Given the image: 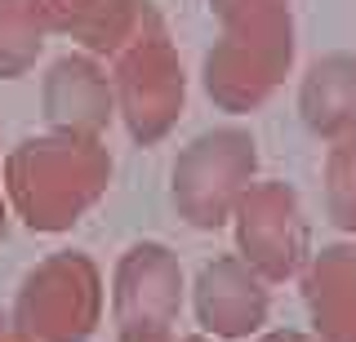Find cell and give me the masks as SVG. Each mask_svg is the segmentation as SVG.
I'll return each instance as SVG.
<instances>
[{"label": "cell", "mask_w": 356, "mask_h": 342, "mask_svg": "<svg viewBox=\"0 0 356 342\" xmlns=\"http://www.w3.org/2000/svg\"><path fill=\"white\" fill-rule=\"evenodd\" d=\"M111 182V151L103 138L81 134H40L22 138L5 156V191L14 214L40 236L76 227L85 209L103 200Z\"/></svg>", "instance_id": "cell-1"}, {"label": "cell", "mask_w": 356, "mask_h": 342, "mask_svg": "<svg viewBox=\"0 0 356 342\" xmlns=\"http://www.w3.org/2000/svg\"><path fill=\"white\" fill-rule=\"evenodd\" d=\"M218 40L205 53V94L214 107L241 116L263 107L294 62L289 0H209Z\"/></svg>", "instance_id": "cell-2"}, {"label": "cell", "mask_w": 356, "mask_h": 342, "mask_svg": "<svg viewBox=\"0 0 356 342\" xmlns=\"http://www.w3.org/2000/svg\"><path fill=\"white\" fill-rule=\"evenodd\" d=\"M116 71L111 80V98H116V112L125 120L129 138L138 147H152L161 142L183 116L187 103V76L183 62H178V49L165 31V18L156 14V5L147 0L134 36L120 45L116 53Z\"/></svg>", "instance_id": "cell-3"}, {"label": "cell", "mask_w": 356, "mask_h": 342, "mask_svg": "<svg viewBox=\"0 0 356 342\" xmlns=\"http://www.w3.org/2000/svg\"><path fill=\"white\" fill-rule=\"evenodd\" d=\"M103 320V271L81 249L49 253L18 284L9 325L22 342H89Z\"/></svg>", "instance_id": "cell-4"}, {"label": "cell", "mask_w": 356, "mask_h": 342, "mask_svg": "<svg viewBox=\"0 0 356 342\" xmlns=\"http://www.w3.org/2000/svg\"><path fill=\"white\" fill-rule=\"evenodd\" d=\"M259 151L245 129H209L192 138L174 160V209L196 231H218L232 218L245 187L254 182Z\"/></svg>", "instance_id": "cell-5"}, {"label": "cell", "mask_w": 356, "mask_h": 342, "mask_svg": "<svg viewBox=\"0 0 356 342\" xmlns=\"http://www.w3.org/2000/svg\"><path fill=\"white\" fill-rule=\"evenodd\" d=\"M236 218V249L267 284H281L307 262L312 231L289 182H250L232 209Z\"/></svg>", "instance_id": "cell-6"}, {"label": "cell", "mask_w": 356, "mask_h": 342, "mask_svg": "<svg viewBox=\"0 0 356 342\" xmlns=\"http://www.w3.org/2000/svg\"><path fill=\"white\" fill-rule=\"evenodd\" d=\"M111 311L120 329H170L183 311V267L161 240H138L120 253L111 280Z\"/></svg>", "instance_id": "cell-7"}, {"label": "cell", "mask_w": 356, "mask_h": 342, "mask_svg": "<svg viewBox=\"0 0 356 342\" xmlns=\"http://www.w3.org/2000/svg\"><path fill=\"white\" fill-rule=\"evenodd\" d=\"M192 307L205 334L214 338H250L267 320V280L245 258H214L205 262L192 289Z\"/></svg>", "instance_id": "cell-8"}, {"label": "cell", "mask_w": 356, "mask_h": 342, "mask_svg": "<svg viewBox=\"0 0 356 342\" xmlns=\"http://www.w3.org/2000/svg\"><path fill=\"white\" fill-rule=\"evenodd\" d=\"M40 107L58 134H81V138H103L111 116H116L111 80L94 53H63L58 62H49L40 85Z\"/></svg>", "instance_id": "cell-9"}, {"label": "cell", "mask_w": 356, "mask_h": 342, "mask_svg": "<svg viewBox=\"0 0 356 342\" xmlns=\"http://www.w3.org/2000/svg\"><path fill=\"white\" fill-rule=\"evenodd\" d=\"M303 302L316 342H356V245H325L312 253Z\"/></svg>", "instance_id": "cell-10"}, {"label": "cell", "mask_w": 356, "mask_h": 342, "mask_svg": "<svg viewBox=\"0 0 356 342\" xmlns=\"http://www.w3.org/2000/svg\"><path fill=\"white\" fill-rule=\"evenodd\" d=\"M44 31L76 40L94 58H111L134 36L147 0H31Z\"/></svg>", "instance_id": "cell-11"}, {"label": "cell", "mask_w": 356, "mask_h": 342, "mask_svg": "<svg viewBox=\"0 0 356 342\" xmlns=\"http://www.w3.org/2000/svg\"><path fill=\"white\" fill-rule=\"evenodd\" d=\"M298 116L330 142L356 134V53H325L312 62L298 85Z\"/></svg>", "instance_id": "cell-12"}, {"label": "cell", "mask_w": 356, "mask_h": 342, "mask_svg": "<svg viewBox=\"0 0 356 342\" xmlns=\"http://www.w3.org/2000/svg\"><path fill=\"white\" fill-rule=\"evenodd\" d=\"M44 23L31 0H0V80H18L44 49Z\"/></svg>", "instance_id": "cell-13"}, {"label": "cell", "mask_w": 356, "mask_h": 342, "mask_svg": "<svg viewBox=\"0 0 356 342\" xmlns=\"http://www.w3.org/2000/svg\"><path fill=\"white\" fill-rule=\"evenodd\" d=\"M325 209L334 227L356 236V134L339 138L325 156Z\"/></svg>", "instance_id": "cell-14"}, {"label": "cell", "mask_w": 356, "mask_h": 342, "mask_svg": "<svg viewBox=\"0 0 356 342\" xmlns=\"http://www.w3.org/2000/svg\"><path fill=\"white\" fill-rule=\"evenodd\" d=\"M120 342H178L170 329H120Z\"/></svg>", "instance_id": "cell-15"}, {"label": "cell", "mask_w": 356, "mask_h": 342, "mask_svg": "<svg viewBox=\"0 0 356 342\" xmlns=\"http://www.w3.org/2000/svg\"><path fill=\"white\" fill-rule=\"evenodd\" d=\"M259 342H316L312 334H298V329H276V334H267Z\"/></svg>", "instance_id": "cell-16"}, {"label": "cell", "mask_w": 356, "mask_h": 342, "mask_svg": "<svg viewBox=\"0 0 356 342\" xmlns=\"http://www.w3.org/2000/svg\"><path fill=\"white\" fill-rule=\"evenodd\" d=\"M0 342H22V338H18V329L9 325V316H0Z\"/></svg>", "instance_id": "cell-17"}, {"label": "cell", "mask_w": 356, "mask_h": 342, "mask_svg": "<svg viewBox=\"0 0 356 342\" xmlns=\"http://www.w3.org/2000/svg\"><path fill=\"white\" fill-rule=\"evenodd\" d=\"M5 231H9V214H5V196H0V240H5Z\"/></svg>", "instance_id": "cell-18"}, {"label": "cell", "mask_w": 356, "mask_h": 342, "mask_svg": "<svg viewBox=\"0 0 356 342\" xmlns=\"http://www.w3.org/2000/svg\"><path fill=\"white\" fill-rule=\"evenodd\" d=\"M178 342H209V338H200V334H192V338H178Z\"/></svg>", "instance_id": "cell-19"}]
</instances>
